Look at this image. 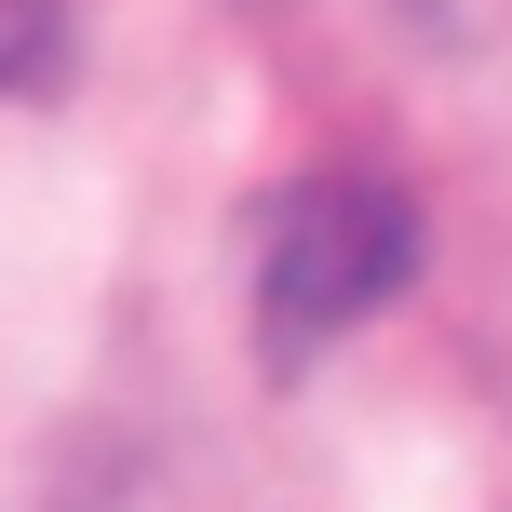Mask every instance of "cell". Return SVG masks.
I'll return each mask as SVG.
<instances>
[{"instance_id": "6da1fadb", "label": "cell", "mask_w": 512, "mask_h": 512, "mask_svg": "<svg viewBox=\"0 0 512 512\" xmlns=\"http://www.w3.org/2000/svg\"><path fill=\"white\" fill-rule=\"evenodd\" d=\"M418 270V203L391 176H310L270 203V243H256V337L297 378L310 351H337L351 324H378Z\"/></svg>"}, {"instance_id": "7a4b0ae2", "label": "cell", "mask_w": 512, "mask_h": 512, "mask_svg": "<svg viewBox=\"0 0 512 512\" xmlns=\"http://www.w3.org/2000/svg\"><path fill=\"white\" fill-rule=\"evenodd\" d=\"M41 41H54V0H0V81L41 68Z\"/></svg>"}]
</instances>
